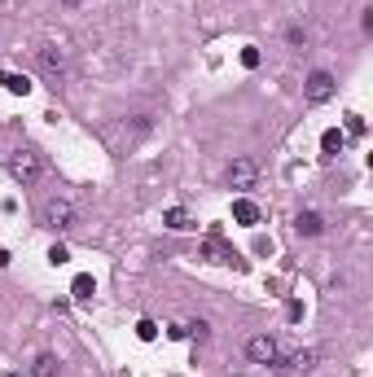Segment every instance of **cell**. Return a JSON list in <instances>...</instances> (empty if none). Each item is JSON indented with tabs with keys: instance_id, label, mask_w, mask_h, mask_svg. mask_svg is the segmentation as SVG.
I'll use <instances>...</instances> for the list:
<instances>
[{
	"instance_id": "obj_1",
	"label": "cell",
	"mask_w": 373,
	"mask_h": 377,
	"mask_svg": "<svg viewBox=\"0 0 373 377\" xmlns=\"http://www.w3.org/2000/svg\"><path fill=\"white\" fill-rule=\"evenodd\" d=\"M40 224L48 228V233H66V228L75 224V206H71L66 198H48V202L40 206Z\"/></svg>"
},
{
	"instance_id": "obj_2",
	"label": "cell",
	"mask_w": 373,
	"mask_h": 377,
	"mask_svg": "<svg viewBox=\"0 0 373 377\" xmlns=\"http://www.w3.org/2000/svg\"><path fill=\"white\" fill-rule=\"evenodd\" d=\"M9 171H13L18 185H36V180L44 176V162H40V154L31 150V145H22V150L9 158Z\"/></svg>"
},
{
	"instance_id": "obj_3",
	"label": "cell",
	"mask_w": 373,
	"mask_h": 377,
	"mask_svg": "<svg viewBox=\"0 0 373 377\" xmlns=\"http://www.w3.org/2000/svg\"><path fill=\"white\" fill-rule=\"evenodd\" d=\"M303 97L312 106H325L334 97V75L330 71H312V75H307V84H303Z\"/></svg>"
},
{
	"instance_id": "obj_4",
	"label": "cell",
	"mask_w": 373,
	"mask_h": 377,
	"mask_svg": "<svg viewBox=\"0 0 373 377\" xmlns=\"http://www.w3.org/2000/svg\"><path fill=\"white\" fill-rule=\"evenodd\" d=\"M246 355H251V364H277V338L272 334H255L246 342Z\"/></svg>"
},
{
	"instance_id": "obj_5",
	"label": "cell",
	"mask_w": 373,
	"mask_h": 377,
	"mask_svg": "<svg viewBox=\"0 0 373 377\" xmlns=\"http://www.w3.org/2000/svg\"><path fill=\"white\" fill-rule=\"evenodd\" d=\"M255 180H259L255 158H233V167H229V185H233V189H251Z\"/></svg>"
},
{
	"instance_id": "obj_6",
	"label": "cell",
	"mask_w": 373,
	"mask_h": 377,
	"mask_svg": "<svg viewBox=\"0 0 373 377\" xmlns=\"http://www.w3.org/2000/svg\"><path fill=\"white\" fill-rule=\"evenodd\" d=\"M202 259H211V264H237V250H229L220 237H211V241H202Z\"/></svg>"
},
{
	"instance_id": "obj_7",
	"label": "cell",
	"mask_w": 373,
	"mask_h": 377,
	"mask_svg": "<svg viewBox=\"0 0 373 377\" xmlns=\"http://www.w3.org/2000/svg\"><path fill=\"white\" fill-rule=\"evenodd\" d=\"M40 66H44L48 75H53V79H57L62 71H66V53H62L57 44H44V48H40Z\"/></svg>"
},
{
	"instance_id": "obj_8",
	"label": "cell",
	"mask_w": 373,
	"mask_h": 377,
	"mask_svg": "<svg viewBox=\"0 0 373 377\" xmlns=\"http://www.w3.org/2000/svg\"><path fill=\"white\" fill-rule=\"evenodd\" d=\"M295 228H299L303 237H321V233H325V220H321L316 211H303V215L295 220Z\"/></svg>"
},
{
	"instance_id": "obj_9",
	"label": "cell",
	"mask_w": 373,
	"mask_h": 377,
	"mask_svg": "<svg viewBox=\"0 0 373 377\" xmlns=\"http://www.w3.org/2000/svg\"><path fill=\"white\" fill-rule=\"evenodd\" d=\"M233 220L246 224V228H255V224H259V206H255L251 198H237V202H233Z\"/></svg>"
},
{
	"instance_id": "obj_10",
	"label": "cell",
	"mask_w": 373,
	"mask_h": 377,
	"mask_svg": "<svg viewBox=\"0 0 373 377\" xmlns=\"http://www.w3.org/2000/svg\"><path fill=\"white\" fill-rule=\"evenodd\" d=\"M321 150H325V158H334V154H343V150H347V136L338 132V127H330V132L321 136Z\"/></svg>"
},
{
	"instance_id": "obj_11",
	"label": "cell",
	"mask_w": 373,
	"mask_h": 377,
	"mask_svg": "<svg viewBox=\"0 0 373 377\" xmlns=\"http://www.w3.org/2000/svg\"><path fill=\"white\" fill-rule=\"evenodd\" d=\"M0 88H9V92L27 97V92H31V79H27V75H9V71H0Z\"/></svg>"
},
{
	"instance_id": "obj_12",
	"label": "cell",
	"mask_w": 373,
	"mask_h": 377,
	"mask_svg": "<svg viewBox=\"0 0 373 377\" xmlns=\"http://www.w3.org/2000/svg\"><path fill=\"white\" fill-rule=\"evenodd\" d=\"M71 294H75L79 303H88L92 294H97V285H92V276H88V272H79V276H75V285H71Z\"/></svg>"
},
{
	"instance_id": "obj_13",
	"label": "cell",
	"mask_w": 373,
	"mask_h": 377,
	"mask_svg": "<svg viewBox=\"0 0 373 377\" xmlns=\"http://www.w3.org/2000/svg\"><path fill=\"white\" fill-rule=\"evenodd\" d=\"M163 220H167V228H176V233H185V228H193V220H189V211H185V206H171Z\"/></svg>"
},
{
	"instance_id": "obj_14",
	"label": "cell",
	"mask_w": 373,
	"mask_h": 377,
	"mask_svg": "<svg viewBox=\"0 0 373 377\" xmlns=\"http://www.w3.org/2000/svg\"><path fill=\"white\" fill-rule=\"evenodd\" d=\"M31 373H36V377H57V373H62V364H57V355H40Z\"/></svg>"
},
{
	"instance_id": "obj_15",
	"label": "cell",
	"mask_w": 373,
	"mask_h": 377,
	"mask_svg": "<svg viewBox=\"0 0 373 377\" xmlns=\"http://www.w3.org/2000/svg\"><path fill=\"white\" fill-rule=\"evenodd\" d=\"M312 364H316V351H295V355L286 360V369H299V373H307Z\"/></svg>"
},
{
	"instance_id": "obj_16",
	"label": "cell",
	"mask_w": 373,
	"mask_h": 377,
	"mask_svg": "<svg viewBox=\"0 0 373 377\" xmlns=\"http://www.w3.org/2000/svg\"><path fill=\"white\" fill-rule=\"evenodd\" d=\"M136 338H141V342H154V338H158V325H154V320H136Z\"/></svg>"
},
{
	"instance_id": "obj_17",
	"label": "cell",
	"mask_w": 373,
	"mask_h": 377,
	"mask_svg": "<svg viewBox=\"0 0 373 377\" xmlns=\"http://www.w3.org/2000/svg\"><path fill=\"white\" fill-rule=\"evenodd\" d=\"M286 40L295 44V48H303V44H307V31H303V27L295 22V27H286Z\"/></svg>"
},
{
	"instance_id": "obj_18",
	"label": "cell",
	"mask_w": 373,
	"mask_h": 377,
	"mask_svg": "<svg viewBox=\"0 0 373 377\" xmlns=\"http://www.w3.org/2000/svg\"><path fill=\"white\" fill-rule=\"evenodd\" d=\"M241 66H251V71L259 66V48H255V44H251V48H241Z\"/></svg>"
},
{
	"instance_id": "obj_19",
	"label": "cell",
	"mask_w": 373,
	"mask_h": 377,
	"mask_svg": "<svg viewBox=\"0 0 373 377\" xmlns=\"http://www.w3.org/2000/svg\"><path fill=\"white\" fill-rule=\"evenodd\" d=\"M206 334H211V329H206V320H193V325H189V338H198V342H206Z\"/></svg>"
},
{
	"instance_id": "obj_20",
	"label": "cell",
	"mask_w": 373,
	"mask_h": 377,
	"mask_svg": "<svg viewBox=\"0 0 373 377\" xmlns=\"http://www.w3.org/2000/svg\"><path fill=\"white\" fill-rule=\"evenodd\" d=\"M66 259H71L66 246H53V250H48V264H66Z\"/></svg>"
},
{
	"instance_id": "obj_21",
	"label": "cell",
	"mask_w": 373,
	"mask_h": 377,
	"mask_svg": "<svg viewBox=\"0 0 373 377\" xmlns=\"http://www.w3.org/2000/svg\"><path fill=\"white\" fill-rule=\"evenodd\" d=\"M347 132H356V136L365 132V119H360V114H347Z\"/></svg>"
},
{
	"instance_id": "obj_22",
	"label": "cell",
	"mask_w": 373,
	"mask_h": 377,
	"mask_svg": "<svg viewBox=\"0 0 373 377\" xmlns=\"http://www.w3.org/2000/svg\"><path fill=\"white\" fill-rule=\"evenodd\" d=\"M0 268H9V250H0Z\"/></svg>"
},
{
	"instance_id": "obj_23",
	"label": "cell",
	"mask_w": 373,
	"mask_h": 377,
	"mask_svg": "<svg viewBox=\"0 0 373 377\" xmlns=\"http://www.w3.org/2000/svg\"><path fill=\"white\" fill-rule=\"evenodd\" d=\"M62 5H71V9H75V5H79V0H62Z\"/></svg>"
},
{
	"instance_id": "obj_24",
	"label": "cell",
	"mask_w": 373,
	"mask_h": 377,
	"mask_svg": "<svg viewBox=\"0 0 373 377\" xmlns=\"http://www.w3.org/2000/svg\"><path fill=\"white\" fill-rule=\"evenodd\" d=\"M5 377H13V373H5Z\"/></svg>"
}]
</instances>
